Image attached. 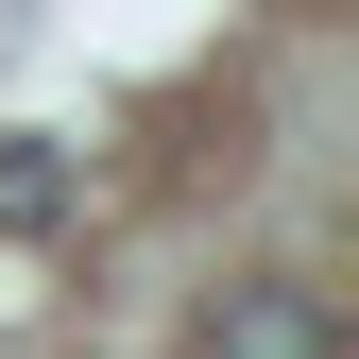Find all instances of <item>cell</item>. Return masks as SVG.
I'll return each mask as SVG.
<instances>
[{"label":"cell","mask_w":359,"mask_h":359,"mask_svg":"<svg viewBox=\"0 0 359 359\" xmlns=\"http://www.w3.org/2000/svg\"><path fill=\"white\" fill-rule=\"evenodd\" d=\"M189 359H342V308L291 291V274H257V291H222L205 325H189Z\"/></svg>","instance_id":"1"},{"label":"cell","mask_w":359,"mask_h":359,"mask_svg":"<svg viewBox=\"0 0 359 359\" xmlns=\"http://www.w3.org/2000/svg\"><path fill=\"white\" fill-rule=\"evenodd\" d=\"M69 205H86V171H69V137H0V240H52Z\"/></svg>","instance_id":"2"}]
</instances>
